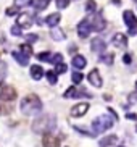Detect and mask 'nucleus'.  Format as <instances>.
Wrapping results in <instances>:
<instances>
[{
  "instance_id": "obj_22",
  "label": "nucleus",
  "mask_w": 137,
  "mask_h": 147,
  "mask_svg": "<svg viewBox=\"0 0 137 147\" xmlns=\"http://www.w3.org/2000/svg\"><path fill=\"white\" fill-rule=\"evenodd\" d=\"M66 68H68V66L64 65V63H58V65H55V69H53V71H55L56 74H61V73H66Z\"/></svg>"
},
{
  "instance_id": "obj_29",
  "label": "nucleus",
  "mask_w": 137,
  "mask_h": 147,
  "mask_svg": "<svg viewBox=\"0 0 137 147\" xmlns=\"http://www.w3.org/2000/svg\"><path fill=\"white\" fill-rule=\"evenodd\" d=\"M86 10L89 11V13H94V11H95V2H94V0H89V2H87Z\"/></svg>"
},
{
  "instance_id": "obj_14",
  "label": "nucleus",
  "mask_w": 137,
  "mask_h": 147,
  "mask_svg": "<svg viewBox=\"0 0 137 147\" xmlns=\"http://www.w3.org/2000/svg\"><path fill=\"white\" fill-rule=\"evenodd\" d=\"M60 20H61L60 13H52V15H48V16L45 18V23H47L50 28H56L58 26V23H60Z\"/></svg>"
},
{
  "instance_id": "obj_8",
  "label": "nucleus",
  "mask_w": 137,
  "mask_h": 147,
  "mask_svg": "<svg viewBox=\"0 0 137 147\" xmlns=\"http://www.w3.org/2000/svg\"><path fill=\"white\" fill-rule=\"evenodd\" d=\"M90 49L95 53H102V52H105L107 44L103 42V39H100V37H94V39L90 40Z\"/></svg>"
},
{
  "instance_id": "obj_33",
  "label": "nucleus",
  "mask_w": 137,
  "mask_h": 147,
  "mask_svg": "<svg viewBox=\"0 0 137 147\" xmlns=\"http://www.w3.org/2000/svg\"><path fill=\"white\" fill-rule=\"evenodd\" d=\"M26 39H28V42H36V40L39 39V36H36V34H29V36H26Z\"/></svg>"
},
{
  "instance_id": "obj_13",
  "label": "nucleus",
  "mask_w": 137,
  "mask_h": 147,
  "mask_svg": "<svg viewBox=\"0 0 137 147\" xmlns=\"http://www.w3.org/2000/svg\"><path fill=\"white\" fill-rule=\"evenodd\" d=\"M19 28H29L31 24H32V18L29 16V15H26V13H23V15H19L18 16V23H16Z\"/></svg>"
},
{
  "instance_id": "obj_21",
  "label": "nucleus",
  "mask_w": 137,
  "mask_h": 147,
  "mask_svg": "<svg viewBox=\"0 0 137 147\" xmlns=\"http://www.w3.org/2000/svg\"><path fill=\"white\" fill-rule=\"evenodd\" d=\"M52 37H53L55 40H61V39H64V32L56 26V28H53V31H52Z\"/></svg>"
},
{
  "instance_id": "obj_4",
  "label": "nucleus",
  "mask_w": 137,
  "mask_h": 147,
  "mask_svg": "<svg viewBox=\"0 0 137 147\" xmlns=\"http://www.w3.org/2000/svg\"><path fill=\"white\" fill-rule=\"evenodd\" d=\"M16 99V91L13 86H8V84H0V100L3 102H10V100Z\"/></svg>"
},
{
  "instance_id": "obj_19",
  "label": "nucleus",
  "mask_w": 137,
  "mask_h": 147,
  "mask_svg": "<svg viewBox=\"0 0 137 147\" xmlns=\"http://www.w3.org/2000/svg\"><path fill=\"white\" fill-rule=\"evenodd\" d=\"M116 141H118V138H116L115 134H111V136H107V138L100 139L99 146H100V147H110V146H113Z\"/></svg>"
},
{
  "instance_id": "obj_3",
  "label": "nucleus",
  "mask_w": 137,
  "mask_h": 147,
  "mask_svg": "<svg viewBox=\"0 0 137 147\" xmlns=\"http://www.w3.org/2000/svg\"><path fill=\"white\" fill-rule=\"evenodd\" d=\"M113 123H115V120H113L111 117H108V115H100V117H97L94 121H92V129H94V133H103V131L110 129L113 126Z\"/></svg>"
},
{
  "instance_id": "obj_20",
  "label": "nucleus",
  "mask_w": 137,
  "mask_h": 147,
  "mask_svg": "<svg viewBox=\"0 0 137 147\" xmlns=\"http://www.w3.org/2000/svg\"><path fill=\"white\" fill-rule=\"evenodd\" d=\"M31 3H32V7H34L36 10H39V11H40V10H45V8H47L48 2H47V0H32Z\"/></svg>"
},
{
  "instance_id": "obj_10",
  "label": "nucleus",
  "mask_w": 137,
  "mask_h": 147,
  "mask_svg": "<svg viewBox=\"0 0 137 147\" xmlns=\"http://www.w3.org/2000/svg\"><path fill=\"white\" fill-rule=\"evenodd\" d=\"M87 79H89V82L95 87H102V84H103V79L100 78L99 69H92L89 73V76H87Z\"/></svg>"
},
{
  "instance_id": "obj_5",
  "label": "nucleus",
  "mask_w": 137,
  "mask_h": 147,
  "mask_svg": "<svg viewBox=\"0 0 137 147\" xmlns=\"http://www.w3.org/2000/svg\"><path fill=\"white\" fill-rule=\"evenodd\" d=\"M123 18H124V23L129 28V34L134 36L137 32V18H136V15H134L131 10H126L124 13H123Z\"/></svg>"
},
{
  "instance_id": "obj_32",
  "label": "nucleus",
  "mask_w": 137,
  "mask_h": 147,
  "mask_svg": "<svg viewBox=\"0 0 137 147\" xmlns=\"http://www.w3.org/2000/svg\"><path fill=\"white\" fill-rule=\"evenodd\" d=\"M11 34L13 36H21V28L18 26V24H16V26H13L11 28Z\"/></svg>"
},
{
  "instance_id": "obj_34",
  "label": "nucleus",
  "mask_w": 137,
  "mask_h": 147,
  "mask_svg": "<svg viewBox=\"0 0 137 147\" xmlns=\"http://www.w3.org/2000/svg\"><path fill=\"white\" fill-rule=\"evenodd\" d=\"M18 11H16V8H8L7 10V15H8V16H13V15H16Z\"/></svg>"
},
{
  "instance_id": "obj_2",
  "label": "nucleus",
  "mask_w": 137,
  "mask_h": 147,
  "mask_svg": "<svg viewBox=\"0 0 137 147\" xmlns=\"http://www.w3.org/2000/svg\"><path fill=\"white\" fill-rule=\"evenodd\" d=\"M55 126H56L55 117H52V115H44V117H39L37 120L32 123V129H34V133L47 134V133L55 129Z\"/></svg>"
},
{
  "instance_id": "obj_38",
  "label": "nucleus",
  "mask_w": 137,
  "mask_h": 147,
  "mask_svg": "<svg viewBox=\"0 0 137 147\" xmlns=\"http://www.w3.org/2000/svg\"><path fill=\"white\" fill-rule=\"evenodd\" d=\"M111 2H113L115 5H121V0H111Z\"/></svg>"
},
{
  "instance_id": "obj_9",
  "label": "nucleus",
  "mask_w": 137,
  "mask_h": 147,
  "mask_svg": "<svg viewBox=\"0 0 137 147\" xmlns=\"http://www.w3.org/2000/svg\"><path fill=\"white\" fill-rule=\"evenodd\" d=\"M42 146L44 147H60V141H58V138L47 133V134H44V138H42Z\"/></svg>"
},
{
  "instance_id": "obj_25",
  "label": "nucleus",
  "mask_w": 137,
  "mask_h": 147,
  "mask_svg": "<svg viewBox=\"0 0 137 147\" xmlns=\"http://www.w3.org/2000/svg\"><path fill=\"white\" fill-rule=\"evenodd\" d=\"M37 58L40 61H47V60H52V52H44V53H39Z\"/></svg>"
},
{
  "instance_id": "obj_36",
  "label": "nucleus",
  "mask_w": 137,
  "mask_h": 147,
  "mask_svg": "<svg viewBox=\"0 0 137 147\" xmlns=\"http://www.w3.org/2000/svg\"><path fill=\"white\" fill-rule=\"evenodd\" d=\"M131 60H132L131 55H124V57H123V61H124V63H131Z\"/></svg>"
},
{
  "instance_id": "obj_27",
  "label": "nucleus",
  "mask_w": 137,
  "mask_h": 147,
  "mask_svg": "<svg viewBox=\"0 0 137 147\" xmlns=\"http://www.w3.org/2000/svg\"><path fill=\"white\" fill-rule=\"evenodd\" d=\"M71 79H73V82H74V84H79V82L82 81V74L79 73V71H74V73H73V76H71Z\"/></svg>"
},
{
  "instance_id": "obj_23",
  "label": "nucleus",
  "mask_w": 137,
  "mask_h": 147,
  "mask_svg": "<svg viewBox=\"0 0 137 147\" xmlns=\"http://www.w3.org/2000/svg\"><path fill=\"white\" fill-rule=\"evenodd\" d=\"M47 79L50 84H56V81H58L56 79V73L55 71H47Z\"/></svg>"
},
{
  "instance_id": "obj_30",
  "label": "nucleus",
  "mask_w": 137,
  "mask_h": 147,
  "mask_svg": "<svg viewBox=\"0 0 137 147\" xmlns=\"http://www.w3.org/2000/svg\"><path fill=\"white\" fill-rule=\"evenodd\" d=\"M21 50H23V53H26L28 57H29L31 53H32V49H31L29 44H23V45H21Z\"/></svg>"
},
{
  "instance_id": "obj_16",
  "label": "nucleus",
  "mask_w": 137,
  "mask_h": 147,
  "mask_svg": "<svg viewBox=\"0 0 137 147\" xmlns=\"http://www.w3.org/2000/svg\"><path fill=\"white\" fill-rule=\"evenodd\" d=\"M44 76V68L40 65H32L31 66V78L39 81V79Z\"/></svg>"
},
{
  "instance_id": "obj_18",
  "label": "nucleus",
  "mask_w": 137,
  "mask_h": 147,
  "mask_svg": "<svg viewBox=\"0 0 137 147\" xmlns=\"http://www.w3.org/2000/svg\"><path fill=\"white\" fill-rule=\"evenodd\" d=\"M86 65H87V61H86V58H84L82 55H74L73 57V66L76 69H82Z\"/></svg>"
},
{
  "instance_id": "obj_35",
  "label": "nucleus",
  "mask_w": 137,
  "mask_h": 147,
  "mask_svg": "<svg viewBox=\"0 0 137 147\" xmlns=\"http://www.w3.org/2000/svg\"><path fill=\"white\" fill-rule=\"evenodd\" d=\"M103 60L107 61L108 65H111V63H113V55H108V57H103Z\"/></svg>"
},
{
  "instance_id": "obj_6",
  "label": "nucleus",
  "mask_w": 137,
  "mask_h": 147,
  "mask_svg": "<svg viewBox=\"0 0 137 147\" xmlns=\"http://www.w3.org/2000/svg\"><path fill=\"white\" fill-rule=\"evenodd\" d=\"M90 31H92V26H90V21H89V20H82V21L77 24V36H79L81 39H86V37H89Z\"/></svg>"
},
{
  "instance_id": "obj_11",
  "label": "nucleus",
  "mask_w": 137,
  "mask_h": 147,
  "mask_svg": "<svg viewBox=\"0 0 137 147\" xmlns=\"http://www.w3.org/2000/svg\"><path fill=\"white\" fill-rule=\"evenodd\" d=\"M92 29H95V31H103L105 28H107V23H105V20H103V16L100 13H97L95 15V18H94V21H92Z\"/></svg>"
},
{
  "instance_id": "obj_7",
  "label": "nucleus",
  "mask_w": 137,
  "mask_h": 147,
  "mask_svg": "<svg viewBox=\"0 0 137 147\" xmlns=\"http://www.w3.org/2000/svg\"><path fill=\"white\" fill-rule=\"evenodd\" d=\"M87 110H89V104H87V102H81V104L74 105V107L71 108V117H74V118L84 117Z\"/></svg>"
},
{
  "instance_id": "obj_17",
  "label": "nucleus",
  "mask_w": 137,
  "mask_h": 147,
  "mask_svg": "<svg viewBox=\"0 0 137 147\" xmlns=\"http://www.w3.org/2000/svg\"><path fill=\"white\" fill-rule=\"evenodd\" d=\"M81 95H87L89 97L87 92H79L76 87H69L68 91L64 92V99H76V97H81Z\"/></svg>"
},
{
  "instance_id": "obj_1",
  "label": "nucleus",
  "mask_w": 137,
  "mask_h": 147,
  "mask_svg": "<svg viewBox=\"0 0 137 147\" xmlns=\"http://www.w3.org/2000/svg\"><path fill=\"white\" fill-rule=\"evenodd\" d=\"M19 108H21V112L24 115H36V113H39L42 110V102H40V99L37 95L31 94V95H26L21 100Z\"/></svg>"
},
{
  "instance_id": "obj_37",
  "label": "nucleus",
  "mask_w": 137,
  "mask_h": 147,
  "mask_svg": "<svg viewBox=\"0 0 137 147\" xmlns=\"http://www.w3.org/2000/svg\"><path fill=\"white\" fill-rule=\"evenodd\" d=\"M128 118H131V120H137V115H134V113H128Z\"/></svg>"
},
{
  "instance_id": "obj_15",
  "label": "nucleus",
  "mask_w": 137,
  "mask_h": 147,
  "mask_svg": "<svg viewBox=\"0 0 137 147\" xmlns=\"http://www.w3.org/2000/svg\"><path fill=\"white\" fill-rule=\"evenodd\" d=\"M11 55H13V58H15L19 65H23V66L29 65V57L26 55V53H23V52H13Z\"/></svg>"
},
{
  "instance_id": "obj_28",
  "label": "nucleus",
  "mask_w": 137,
  "mask_h": 147,
  "mask_svg": "<svg viewBox=\"0 0 137 147\" xmlns=\"http://www.w3.org/2000/svg\"><path fill=\"white\" fill-rule=\"evenodd\" d=\"M29 3H31V0H15V7L16 8H23V7H26Z\"/></svg>"
},
{
  "instance_id": "obj_31",
  "label": "nucleus",
  "mask_w": 137,
  "mask_h": 147,
  "mask_svg": "<svg viewBox=\"0 0 137 147\" xmlns=\"http://www.w3.org/2000/svg\"><path fill=\"white\" fill-rule=\"evenodd\" d=\"M69 5V0H56V7L58 8H66Z\"/></svg>"
},
{
  "instance_id": "obj_39",
  "label": "nucleus",
  "mask_w": 137,
  "mask_h": 147,
  "mask_svg": "<svg viewBox=\"0 0 137 147\" xmlns=\"http://www.w3.org/2000/svg\"><path fill=\"white\" fill-rule=\"evenodd\" d=\"M136 87H137V82H136Z\"/></svg>"
},
{
  "instance_id": "obj_24",
  "label": "nucleus",
  "mask_w": 137,
  "mask_h": 147,
  "mask_svg": "<svg viewBox=\"0 0 137 147\" xmlns=\"http://www.w3.org/2000/svg\"><path fill=\"white\" fill-rule=\"evenodd\" d=\"M58 63H63V55L61 53H55L52 57V65H58Z\"/></svg>"
},
{
  "instance_id": "obj_26",
  "label": "nucleus",
  "mask_w": 137,
  "mask_h": 147,
  "mask_svg": "<svg viewBox=\"0 0 137 147\" xmlns=\"http://www.w3.org/2000/svg\"><path fill=\"white\" fill-rule=\"evenodd\" d=\"M5 76H7V65L3 61H0V81H3Z\"/></svg>"
},
{
  "instance_id": "obj_12",
  "label": "nucleus",
  "mask_w": 137,
  "mask_h": 147,
  "mask_svg": "<svg viewBox=\"0 0 137 147\" xmlns=\"http://www.w3.org/2000/svg\"><path fill=\"white\" fill-rule=\"evenodd\" d=\"M113 45H115V47H126V45H128V39H126V36L124 34H121V32H118V34H115L113 36Z\"/></svg>"
},
{
  "instance_id": "obj_40",
  "label": "nucleus",
  "mask_w": 137,
  "mask_h": 147,
  "mask_svg": "<svg viewBox=\"0 0 137 147\" xmlns=\"http://www.w3.org/2000/svg\"><path fill=\"white\" fill-rule=\"evenodd\" d=\"M47 2H48V0H47Z\"/></svg>"
}]
</instances>
